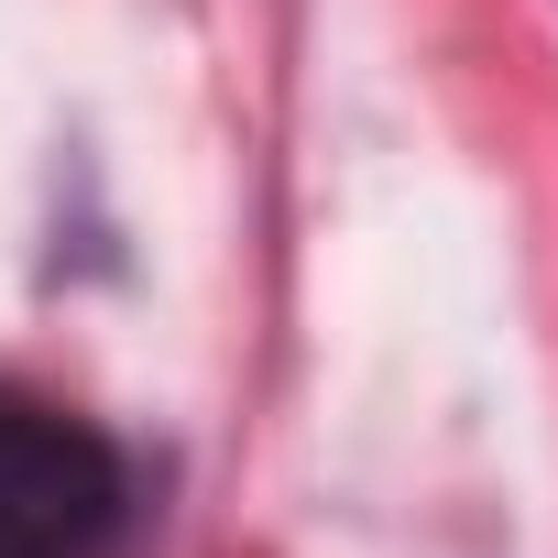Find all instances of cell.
I'll list each match as a JSON object with an SVG mask.
<instances>
[{"instance_id": "cell-1", "label": "cell", "mask_w": 558, "mask_h": 558, "mask_svg": "<svg viewBox=\"0 0 558 558\" xmlns=\"http://www.w3.org/2000/svg\"><path fill=\"white\" fill-rule=\"evenodd\" d=\"M110 525H121V449L88 416L0 384V558H88Z\"/></svg>"}]
</instances>
